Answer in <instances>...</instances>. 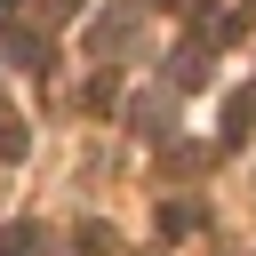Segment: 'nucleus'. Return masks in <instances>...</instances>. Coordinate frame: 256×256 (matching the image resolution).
<instances>
[{"instance_id":"obj_1","label":"nucleus","mask_w":256,"mask_h":256,"mask_svg":"<svg viewBox=\"0 0 256 256\" xmlns=\"http://www.w3.org/2000/svg\"><path fill=\"white\" fill-rule=\"evenodd\" d=\"M248 120H256V88H240V96L224 104V144H240V136H248Z\"/></svg>"},{"instance_id":"obj_2","label":"nucleus","mask_w":256,"mask_h":256,"mask_svg":"<svg viewBox=\"0 0 256 256\" xmlns=\"http://www.w3.org/2000/svg\"><path fill=\"white\" fill-rule=\"evenodd\" d=\"M48 240H40V224H8L0 232V256H40Z\"/></svg>"},{"instance_id":"obj_3","label":"nucleus","mask_w":256,"mask_h":256,"mask_svg":"<svg viewBox=\"0 0 256 256\" xmlns=\"http://www.w3.org/2000/svg\"><path fill=\"white\" fill-rule=\"evenodd\" d=\"M24 144H32V136H24V120L0 104V160H24Z\"/></svg>"},{"instance_id":"obj_4","label":"nucleus","mask_w":256,"mask_h":256,"mask_svg":"<svg viewBox=\"0 0 256 256\" xmlns=\"http://www.w3.org/2000/svg\"><path fill=\"white\" fill-rule=\"evenodd\" d=\"M168 80H176V88H200V80H208V56H200V48H184V56H176V72H168Z\"/></svg>"},{"instance_id":"obj_5","label":"nucleus","mask_w":256,"mask_h":256,"mask_svg":"<svg viewBox=\"0 0 256 256\" xmlns=\"http://www.w3.org/2000/svg\"><path fill=\"white\" fill-rule=\"evenodd\" d=\"M8 48H16L24 64H40V56H48V40H40V32H16V24H8Z\"/></svg>"},{"instance_id":"obj_6","label":"nucleus","mask_w":256,"mask_h":256,"mask_svg":"<svg viewBox=\"0 0 256 256\" xmlns=\"http://www.w3.org/2000/svg\"><path fill=\"white\" fill-rule=\"evenodd\" d=\"M80 248H88V256H112V232H104V224H80Z\"/></svg>"},{"instance_id":"obj_7","label":"nucleus","mask_w":256,"mask_h":256,"mask_svg":"<svg viewBox=\"0 0 256 256\" xmlns=\"http://www.w3.org/2000/svg\"><path fill=\"white\" fill-rule=\"evenodd\" d=\"M16 8H24V0H0V16H16Z\"/></svg>"}]
</instances>
